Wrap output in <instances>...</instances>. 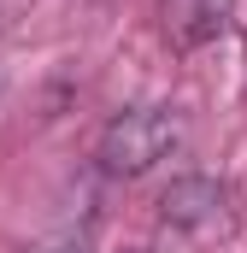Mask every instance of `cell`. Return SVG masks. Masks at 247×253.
Returning a JSON list of instances; mask_svg holds the SVG:
<instances>
[{"mask_svg":"<svg viewBox=\"0 0 247 253\" xmlns=\"http://www.w3.org/2000/svg\"><path fill=\"white\" fill-rule=\"evenodd\" d=\"M177 141H183V112L177 106H129L106 124L94 159H100L106 177H147L159 159H171Z\"/></svg>","mask_w":247,"mask_h":253,"instance_id":"obj_1","label":"cell"},{"mask_svg":"<svg viewBox=\"0 0 247 253\" xmlns=\"http://www.w3.org/2000/svg\"><path fill=\"white\" fill-rule=\"evenodd\" d=\"M230 24V0H165V36L177 47H206L212 36H224Z\"/></svg>","mask_w":247,"mask_h":253,"instance_id":"obj_2","label":"cell"},{"mask_svg":"<svg viewBox=\"0 0 247 253\" xmlns=\"http://www.w3.org/2000/svg\"><path fill=\"white\" fill-rule=\"evenodd\" d=\"M224 212V189L212 183V177H183V183H171L165 189V218L171 224H212Z\"/></svg>","mask_w":247,"mask_h":253,"instance_id":"obj_3","label":"cell"}]
</instances>
